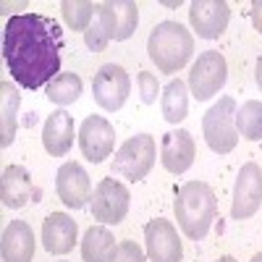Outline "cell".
<instances>
[{"label": "cell", "instance_id": "cell-1", "mask_svg": "<svg viewBox=\"0 0 262 262\" xmlns=\"http://www.w3.org/2000/svg\"><path fill=\"white\" fill-rule=\"evenodd\" d=\"M3 58L16 84L39 90L60 71V32L37 13L11 16L3 32Z\"/></svg>", "mask_w": 262, "mask_h": 262}, {"label": "cell", "instance_id": "cell-2", "mask_svg": "<svg viewBox=\"0 0 262 262\" xmlns=\"http://www.w3.org/2000/svg\"><path fill=\"white\" fill-rule=\"evenodd\" d=\"M173 212H176L181 231L191 242H200V238L207 236V231L215 221V212H217L215 191L205 181H186L184 186L176 189Z\"/></svg>", "mask_w": 262, "mask_h": 262}, {"label": "cell", "instance_id": "cell-3", "mask_svg": "<svg viewBox=\"0 0 262 262\" xmlns=\"http://www.w3.org/2000/svg\"><path fill=\"white\" fill-rule=\"evenodd\" d=\"M149 60L163 74H176L194 55V37L179 21H160L147 39Z\"/></svg>", "mask_w": 262, "mask_h": 262}, {"label": "cell", "instance_id": "cell-4", "mask_svg": "<svg viewBox=\"0 0 262 262\" xmlns=\"http://www.w3.org/2000/svg\"><path fill=\"white\" fill-rule=\"evenodd\" d=\"M236 100L233 97H221L202 118V134L205 142L217 155H228L238 144V128H236Z\"/></svg>", "mask_w": 262, "mask_h": 262}, {"label": "cell", "instance_id": "cell-5", "mask_svg": "<svg viewBox=\"0 0 262 262\" xmlns=\"http://www.w3.org/2000/svg\"><path fill=\"white\" fill-rule=\"evenodd\" d=\"M155 158H158V144L149 134L128 137L113 158V173L128 181H139L152 170Z\"/></svg>", "mask_w": 262, "mask_h": 262}, {"label": "cell", "instance_id": "cell-6", "mask_svg": "<svg viewBox=\"0 0 262 262\" xmlns=\"http://www.w3.org/2000/svg\"><path fill=\"white\" fill-rule=\"evenodd\" d=\"M226 81H228V63H226L223 53H217V50L200 53V58H196V63L191 66V71H189V90H191V95L200 102H205L212 95L221 92Z\"/></svg>", "mask_w": 262, "mask_h": 262}, {"label": "cell", "instance_id": "cell-7", "mask_svg": "<svg viewBox=\"0 0 262 262\" xmlns=\"http://www.w3.org/2000/svg\"><path fill=\"white\" fill-rule=\"evenodd\" d=\"M131 92V79L128 74L116 63H105L100 66V71L92 79V97L95 102L107 113H116L123 107Z\"/></svg>", "mask_w": 262, "mask_h": 262}, {"label": "cell", "instance_id": "cell-8", "mask_svg": "<svg viewBox=\"0 0 262 262\" xmlns=\"http://www.w3.org/2000/svg\"><path fill=\"white\" fill-rule=\"evenodd\" d=\"M131 194L116 179H102L92 194V217L105 226H116L128 215Z\"/></svg>", "mask_w": 262, "mask_h": 262}, {"label": "cell", "instance_id": "cell-9", "mask_svg": "<svg viewBox=\"0 0 262 262\" xmlns=\"http://www.w3.org/2000/svg\"><path fill=\"white\" fill-rule=\"evenodd\" d=\"M259 205H262V168L257 163H247L236 176L231 217L233 221H247L259 210Z\"/></svg>", "mask_w": 262, "mask_h": 262}, {"label": "cell", "instance_id": "cell-10", "mask_svg": "<svg viewBox=\"0 0 262 262\" xmlns=\"http://www.w3.org/2000/svg\"><path fill=\"white\" fill-rule=\"evenodd\" d=\"M79 147L90 163H102L105 158L113 155L116 128L102 116H86L79 126Z\"/></svg>", "mask_w": 262, "mask_h": 262}, {"label": "cell", "instance_id": "cell-11", "mask_svg": "<svg viewBox=\"0 0 262 262\" xmlns=\"http://www.w3.org/2000/svg\"><path fill=\"white\" fill-rule=\"evenodd\" d=\"M144 242H147V259L149 262H181L184 249L179 231L170 221H149L144 226Z\"/></svg>", "mask_w": 262, "mask_h": 262}, {"label": "cell", "instance_id": "cell-12", "mask_svg": "<svg viewBox=\"0 0 262 262\" xmlns=\"http://www.w3.org/2000/svg\"><path fill=\"white\" fill-rule=\"evenodd\" d=\"M55 191L66 207L81 210L92 200V181L79 163H63L55 176Z\"/></svg>", "mask_w": 262, "mask_h": 262}, {"label": "cell", "instance_id": "cell-13", "mask_svg": "<svg viewBox=\"0 0 262 262\" xmlns=\"http://www.w3.org/2000/svg\"><path fill=\"white\" fill-rule=\"evenodd\" d=\"M231 18V8L223 0H194L189 6V21L191 29L202 39H217Z\"/></svg>", "mask_w": 262, "mask_h": 262}, {"label": "cell", "instance_id": "cell-14", "mask_svg": "<svg viewBox=\"0 0 262 262\" xmlns=\"http://www.w3.org/2000/svg\"><path fill=\"white\" fill-rule=\"evenodd\" d=\"M194 155H196V144H194V137L186 128L168 131L163 137L160 160H163V168L168 173H176V176L179 173H186L194 165Z\"/></svg>", "mask_w": 262, "mask_h": 262}, {"label": "cell", "instance_id": "cell-15", "mask_svg": "<svg viewBox=\"0 0 262 262\" xmlns=\"http://www.w3.org/2000/svg\"><path fill=\"white\" fill-rule=\"evenodd\" d=\"M76 233H79V226L71 215L53 212L42 223V244H45L50 254H69L76 244Z\"/></svg>", "mask_w": 262, "mask_h": 262}, {"label": "cell", "instance_id": "cell-16", "mask_svg": "<svg viewBox=\"0 0 262 262\" xmlns=\"http://www.w3.org/2000/svg\"><path fill=\"white\" fill-rule=\"evenodd\" d=\"M0 252H3V262H32V257H34L32 226L24 223V221H11L3 228Z\"/></svg>", "mask_w": 262, "mask_h": 262}, {"label": "cell", "instance_id": "cell-17", "mask_svg": "<svg viewBox=\"0 0 262 262\" xmlns=\"http://www.w3.org/2000/svg\"><path fill=\"white\" fill-rule=\"evenodd\" d=\"M42 144H45L48 155L63 158L66 152L74 147V118L66 111H55L42 128Z\"/></svg>", "mask_w": 262, "mask_h": 262}, {"label": "cell", "instance_id": "cell-18", "mask_svg": "<svg viewBox=\"0 0 262 262\" xmlns=\"http://www.w3.org/2000/svg\"><path fill=\"white\" fill-rule=\"evenodd\" d=\"M0 200L6 207L18 210L32 200V176L24 165H8L0 179Z\"/></svg>", "mask_w": 262, "mask_h": 262}, {"label": "cell", "instance_id": "cell-19", "mask_svg": "<svg viewBox=\"0 0 262 262\" xmlns=\"http://www.w3.org/2000/svg\"><path fill=\"white\" fill-rule=\"evenodd\" d=\"M116 37V16H113V3H97L95 6V18L92 27L84 32V42L92 53H102L107 42Z\"/></svg>", "mask_w": 262, "mask_h": 262}, {"label": "cell", "instance_id": "cell-20", "mask_svg": "<svg viewBox=\"0 0 262 262\" xmlns=\"http://www.w3.org/2000/svg\"><path fill=\"white\" fill-rule=\"evenodd\" d=\"M116 252V238L105 226H92L84 233L81 257L84 262H111Z\"/></svg>", "mask_w": 262, "mask_h": 262}, {"label": "cell", "instance_id": "cell-21", "mask_svg": "<svg viewBox=\"0 0 262 262\" xmlns=\"http://www.w3.org/2000/svg\"><path fill=\"white\" fill-rule=\"evenodd\" d=\"M18 90L11 81L0 84V147H11L16 139V111H18Z\"/></svg>", "mask_w": 262, "mask_h": 262}, {"label": "cell", "instance_id": "cell-22", "mask_svg": "<svg viewBox=\"0 0 262 262\" xmlns=\"http://www.w3.org/2000/svg\"><path fill=\"white\" fill-rule=\"evenodd\" d=\"M160 107H163V118L168 123H181L189 113V92L186 84L181 79H170L165 84V90L160 95Z\"/></svg>", "mask_w": 262, "mask_h": 262}, {"label": "cell", "instance_id": "cell-23", "mask_svg": "<svg viewBox=\"0 0 262 262\" xmlns=\"http://www.w3.org/2000/svg\"><path fill=\"white\" fill-rule=\"evenodd\" d=\"M236 128L244 139H262V102L247 100L242 107L236 111Z\"/></svg>", "mask_w": 262, "mask_h": 262}, {"label": "cell", "instance_id": "cell-24", "mask_svg": "<svg viewBox=\"0 0 262 262\" xmlns=\"http://www.w3.org/2000/svg\"><path fill=\"white\" fill-rule=\"evenodd\" d=\"M79 95H81V79L76 74H58L48 84V100L60 105V107L76 102Z\"/></svg>", "mask_w": 262, "mask_h": 262}, {"label": "cell", "instance_id": "cell-25", "mask_svg": "<svg viewBox=\"0 0 262 262\" xmlns=\"http://www.w3.org/2000/svg\"><path fill=\"white\" fill-rule=\"evenodd\" d=\"M60 11H63L66 27L74 29V32H86V29L92 27L95 3H86V0H63Z\"/></svg>", "mask_w": 262, "mask_h": 262}, {"label": "cell", "instance_id": "cell-26", "mask_svg": "<svg viewBox=\"0 0 262 262\" xmlns=\"http://www.w3.org/2000/svg\"><path fill=\"white\" fill-rule=\"evenodd\" d=\"M113 16H116V42H123L134 34L137 21H139V8L131 0H116L113 3Z\"/></svg>", "mask_w": 262, "mask_h": 262}, {"label": "cell", "instance_id": "cell-27", "mask_svg": "<svg viewBox=\"0 0 262 262\" xmlns=\"http://www.w3.org/2000/svg\"><path fill=\"white\" fill-rule=\"evenodd\" d=\"M111 262H147V257L137 242H121V244H116Z\"/></svg>", "mask_w": 262, "mask_h": 262}, {"label": "cell", "instance_id": "cell-28", "mask_svg": "<svg viewBox=\"0 0 262 262\" xmlns=\"http://www.w3.org/2000/svg\"><path fill=\"white\" fill-rule=\"evenodd\" d=\"M137 84H139V95H142V102H144V105L158 102V79H155V76L147 74V71H139Z\"/></svg>", "mask_w": 262, "mask_h": 262}, {"label": "cell", "instance_id": "cell-29", "mask_svg": "<svg viewBox=\"0 0 262 262\" xmlns=\"http://www.w3.org/2000/svg\"><path fill=\"white\" fill-rule=\"evenodd\" d=\"M252 24L262 34V0H254V3H252Z\"/></svg>", "mask_w": 262, "mask_h": 262}, {"label": "cell", "instance_id": "cell-30", "mask_svg": "<svg viewBox=\"0 0 262 262\" xmlns=\"http://www.w3.org/2000/svg\"><path fill=\"white\" fill-rule=\"evenodd\" d=\"M254 76H257V86L262 90V55L257 58V69H254Z\"/></svg>", "mask_w": 262, "mask_h": 262}, {"label": "cell", "instance_id": "cell-31", "mask_svg": "<svg viewBox=\"0 0 262 262\" xmlns=\"http://www.w3.org/2000/svg\"><path fill=\"white\" fill-rule=\"evenodd\" d=\"M217 262H236V259H233L231 254H226V257H221V259H217Z\"/></svg>", "mask_w": 262, "mask_h": 262}, {"label": "cell", "instance_id": "cell-32", "mask_svg": "<svg viewBox=\"0 0 262 262\" xmlns=\"http://www.w3.org/2000/svg\"><path fill=\"white\" fill-rule=\"evenodd\" d=\"M252 262H262V252H259V254H254V257H252Z\"/></svg>", "mask_w": 262, "mask_h": 262}]
</instances>
